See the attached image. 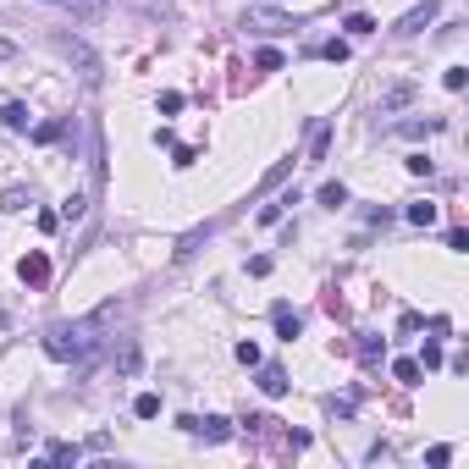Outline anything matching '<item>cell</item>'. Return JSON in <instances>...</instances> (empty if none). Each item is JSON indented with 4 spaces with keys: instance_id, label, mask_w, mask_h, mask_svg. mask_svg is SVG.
<instances>
[{
    "instance_id": "obj_1",
    "label": "cell",
    "mask_w": 469,
    "mask_h": 469,
    "mask_svg": "<svg viewBox=\"0 0 469 469\" xmlns=\"http://www.w3.org/2000/svg\"><path fill=\"white\" fill-rule=\"evenodd\" d=\"M116 315V304H105L100 315H88V320H56L50 331H45V353L50 359H61V365H88V353L100 348V326Z\"/></svg>"
},
{
    "instance_id": "obj_2",
    "label": "cell",
    "mask_w": 469,
    "mask_h": 469,
    "mask_svg": "<svg viewBox=\"0 0 469 469\" xmlns=\"http://www.w3.org/2000/svg\"><path fill=\"white\" fill-rule=\"evenodd\" d=\"M56 50H61V56H67V61L83 72V83H100V56H94L83 39H72V33H56Z\"/></svg>"
},
{
    "instance_id": "obj_3",
    "label": "cell",
    "mask_w": 469,
    "mask_h": 469,
    "mask_svg": "<svg viewBox=\"0 0 469 469\" xmlns=\"http://www.w3.org/2000/svg\"><path fill=\"white\" fill-rule=\"evenodd\" d=\"M243 28H254V33H287V28H299V17L271 11V6H254V11L243 17Z\"/></svg>"
},
{
    "instance_id": "obj_4",
    "label": "cell",
    "mask_w": 469,
    "mask_h": 469,
    "mask_svg": "<svg viewBox=\"0 0 469 469\" xmlns=\"http://www.w3.org/2000/svg\"><path fill=\"white\" fill-rule=\"evenodd\" d=\"M177 425H182L188 436H205V442H227V436H232V425H227L221 414H205V420H193V414H182Z\"/></svg>"
},
{
    "instance_id": "obj_5",
    "label": "cell",
    "mask_w": 469,
    "mask_h": 469,
    "mask_svg": "<svg viewBox=\"0 0 469 469\" xmlns=\"http://www.w3.org/2000/svg\"><path fill=\"white\" fill-rule=\"evenodd\" d=\"M17 276H22L28 287H45V282H50V260H45L39 248H28V254L17 260Z\"/></svg>"
},
{
    "instance_id": "obj_6",
    "label": "cell",
    "mask_w": 469,
    "mask_h": 469,
    "mask_svg": "<svg viewBox=\"0 0 469 469\" xmlns=\"http://www.w3.org/2000/svg\"><path fill=\"white\" fill-rule=\"evenodd\" d=\"M271 320H276V337H282V342H293V337L304 331V315L287 310V304H276V310H271Z\"/></svg>"
},
{
    "instance_id": "obj_7",
    "label": "cell",
    "mask_w": 469,
    "mask_h": 469,
    "mask_svg": "<svg viewBox=\"0 0 469 469\" xmlns=\"http://www.w3.org/2000/svg\"><path fill=\"white\" fill-rule=\"evenodd\" d=\"M287 387H293V381H287L282 365H260V392H265V397H282Z\"/></svg>"
},
{
    "instance_id": "obj_8",
    "label": "cell",
    "mask_w": 469,
    "mask_h": 469,
    "mask_svg": "<svg viewBox=\"0 0 469 469\" xmlns=\"http://www.w3.org/2000/svg\"><path fill=\"white\" fill-rule=\"evenodd\" d=\"M105 6H111V0H67V11H72V22H78V28L100 22V17H105Z\"/></svg>"
},
{
    "instance_id": "obj_9",
    "label": "cell",
    "mask_w": 469,
    "mask_h": 469,
    "mask_svg": "<svg viewBox=\"0 0 469 469\" xmlns=\"http://www.w3.org/2000/svg\"><path fill=\"white\" fill-rule=\"evenodd\" d=\"M138 365H144L138 342H133V337H122V348H116V376H138Z\"/></svg>"
},
{
    "instance_id": "obj_10",
    "label": "cell",
    "mask_w": 469,
    "mask_h": 469,
    "mask_svg": "<svg viewBox=\"0 0 469 469\" xmlns=\"http://www.w3.org/2000/svg\"><path fill=\"white\" fill-rule=\"evenodd\" d=\"M381 359H387V337H359V365L376 370Z\"/></svg>"
},
{
    "instance_id": "obj_11",
    "label": "cell",
    "mask_w": 469,
    "mask_h": 469,
    "mask_svg": "<svg viewBox=\"0 0 469 469\" xmlns=\"http://www.w3.org/2000/svg\"><path fill=\"white\" fill-rule=\"evenodd\" d=\"M0 122H6L11 133H28V105H22V100H6V105H0Z\"/></svg>"
},
{
    "instance_id": "obj_12",
    "label": "cell",
    "mask_w": 469,
    "mask_h": 469,
    "mask_svg": "<svg viewBox=\"0 0 469 469\" xmlns=\"http://www.w3.org/2000/svg\"><path fill=\"white\" fill-rule=\"evenodd\" d=\"M431 17H436V0H425V6H414V11H408V17L397 22V33H420V28L431 22Z\"/></svg>"
},
{
    "instance_id": "obj_13",
    "label": "cell",
    "mask_w": 469,
    "mask_h": 469,
    "mask_svg": "<svg viewBox=\"0 0 469 469\" xmlns=\"http://www.w3.org/2000/svg\"><path fill=\"white\" fill-rule=\"evenodd\" d=\"M408 100H414V83H392L387 94H381V116H387V111H403Z\"/></svg>"
},
{
    "instance_id": "obj_14",
    "label": "cell",
    "mask_w": 469,
    "mask_h": 469,
    "mask_svg": "<svg viewBox=\"0 0 469 469\" xmlns=\"http://www.w3.org/2000/svg\"><path fill=\"white\" fill-rule=\"evenodd\" d=\"M326 150H331V122H315L310 127V160H326Z\"/></svg>"
},
{
    "instance_id": "obj_15",
    "label": "cell",
    "mask_w": 469,
    "mask_h": 469,
    "mask_svg": "<svg viewBox=\"0 0 469 469\" xmlns=\"http://www.w3.org/2000/svg\"><path fill=\"white\" fill-rule=\"evenodd\" d=\"M342 28H348L353 39H365V33H376V17H365V11H348V17H342Z\"/></svg>"
},
{
    "instance_id": "obj_16",
    "label": "cell",
    "mask_w": 469,
    "mask_h": 469,
    "mask_svg": "<svg viewBox=\"0 0 469 469\" xmlns=\"http://www.w3.org/2000/svg\"><path fill=\"white\" fill-rule=\"evenodd\" d=\"M392 376H397L403 387H420V376H425V370H420V359H397V365H392Z\"/></svg>"
},
{
    "instance_id": "obj_17",
    "label": "cell",
    "mask_w": 469,
    "mask_h": 469,
    "mask_svg": "<svg viewBox=\"0 0 469 469\" xmlns=\"http://www.w3.org/2000/svg\"><path fill=\"white\" fill-rule=\"evenodd\" d=\"M425 133H442V116H425V122H403V138H425Z\"/></svg>"
},
{
    "instance_id": "obj_18",
    "label": "cell",
    "mask_w": 469,
    "mask_h": 469,
    "mask_svg": "<svg viewBox=\"0 0 469 469\" xmlns=\"http://www.w3.org/2000/svg\"><path fill=\"white\" fill-rule=\"evenodd\" d=\"M320 205H326V210H342V205H348V188H342V182H326V188H320Z\"/></svg>"
},
{
    "instance_id": "obj_19",
    "label": "cell",
    "mask_w": 469,
    "mask_h": 469,
    "mask_svg": "<svg viewBox=\"0 0 469 469\" xmlns=\"http://www.w3.org/2000/svg\"><path fill=\"white\" fill-rule=\"evenodd\" d=\"M45 459H50V464H78V447H72V442H50Z\"/></svg>"
},
{
    "instance_id": "obj_20",
    "label": "cell",
    "mask_w": 469,
    "mask_h": 469,
    "mask_svg": "<svg viewBox=\"0 0 469 469\" xmlns=\"http://www.w3.org/2000/svg\"><path fill=\"white\" fill-rule=\"evenodd\" d=\"M287 171H293V160H276V166H271V171H265V182H260V188H254V193H271V188H276V182H282V177H287Z\"/></svg>"
},
{
    "instance_id": "obj_21",
    "label": "cell",
    "mask_w": 469,
    "mask_h": 469,
    "mask_svg": "<svg viewBox=\"0 0 469 469\" xmlns=\"http://www.w3.org/2000/svg\"><path fill=\"white\" fill-rule=\"evenodd\" d=\"M28 205H33L28 188H6V193H0V210H28Z\"/></svg>"
},
{
    "instance_id": "obj_22",
    "label": "cell",
    "mask_w": 469,
    "mask_h": 469,
    "mask_svg": "<svg viewBox=\"0 0 469 469\" xmlns=\"http://www.w3.org/2000/svg\"><path fill=\"white\" fill-rule=\"evenodd\" d=\"M133 414H138V420H155V414H160V397H155V392H138Z\"/></svg>"
},
{
    "instance_id": "obj_23",
    "label": "cell",
    "mask_w": 469,
    "mask_h": 469,
    "mask_svg": "<svg viewBox=\"0 0 469 469\" xmlns=\"http://www.w3.org/2000/svg\"><path fill=\"white\" fill-rule=\"evenodd\" d=\"M408 221H414V227H431V221H436V205H431V199H425V205H408Z\"/></svg>"
},
{
    "instance_id": "obj_24",
    "label": "cell",
    "mask_w": 469,
    "mask_h": 469,
    "mask_svg": "<svg viewBox=\"0 0 469 469\" xmlns=\"http://www.w3.org/2000/svg\"><path fill=\"white\" fill-rule=\"evenodd\" d=\"M271 425H276V420H271V414H243V431H248V436H265V431H271Z\"/></svg>"
},
{
    "instance_id": "obj_25",
    "label": "cell",
    "mask_w": 469,
    "mask_h": 469,
    "mask_svg": "<svg viewBox=\"0 0 469 469\" xmlns=\"http://www.w3.org/2000/svg\"><path fill=\"white\" fill-rule=\"evenodd\" d=\"M254 67H260V72H282V50H260Z\"/></svg>"
},
{
    "instance_id": "obj_26",
    "label": "cell",
    "mask_w": 469,
    "mask_h": 469,
    "mask_svg": "<svg viewBox=\"0 0 469 469\" xmlns=\"http://www.w3.org/2000/svg\"><path fill=\"white\" fill-rule=\"evenodd\" d=\"M61 133H67V122H39V127H33L39 144H50V138H61Z\"/></svg>"
},
{
    "instance_id": "obj_27",
    "label": "cell",
    "mask_w": 469,
    "mask_h": 469,
    "mask_svg": "<svg viewBox=\"0 0 469 469\" xmlns=\"http://www.w3.org/2000/svg\"><path fill=\"white\" fill-rule=\"evenodd\" d=\"M293 199H299V193H287L282 205H293ZM282 205H265V210H260V227H276V221H282Z\"/></svg>"
},
{
    "instance_id": "obj_28",
    "label": "cell",
    "mask_w": 469,
    "mask_h": 469,
    "mask_svg": "<svg viewBox=\"0 0 469 469\" xmlns=\"http://www.w3.org/2000/svg\"><path fill=\"white\" fill-rule=\"evenodd\" d=\"M177 111H182V94L166 88V94H160V116H177Z\"/></svg>"
},
{
    "instance_id": "obj_29",
    "label": "cell",
    "mask_w": 469,
    "mask_h": 469,
    "mask_svg": "<svg viewBox=\"0 0 469 469\" xmlns=\"http://www.w3.org/2000/svg\"><path fill=\"white\" fill-rule=\"evenodd\" d=\"M436 365H442V348L425 342V348H420V370H436Z\"/></svg>"
},
{
    "instance_id": "obj_30",
    "label": "cell",
    "mask_w": 469,
    "mask_h": 469,
    "mask_svg": "<svg viewBox=\"0 0 469 469\" xmlns=\"http://www.w3.org/2000/svg\"><path fill=\"white\" fill-rule=\"evenodd\" d=\"M442 83H447V88L459 94V88H464V83H469V72H464V67H447V72H442Z\"/></svg>"
},
{
    "instance_id": "obj_31",
    "label": "cell",
    "mask_w": 469,
    "mask_h": 469,
    "mask_svg": "<svg viewBox=\"0 0 469 469\" xmlns=\"http://www.w3.org/2000/svg\"><path fill=\"white\" fill-rule=\"evenodd\" d=\"M447 248H453V254H469V232H464V227H453V232H447Z\"/></svg>"
},
{
    "instance_id": "obj_32",
    "label": "cell",
    "mask_w": 469,
    "mask_h": 469,
    "mask_svg": "<svg viewBox=\"0 0 469 469\" xmlns=\"http://www.w3.org/2000/svg\"><path fill=\"white\" fill-rule=\"evenodd\" d=\"M320 56H326V61H337V67H342V61H348V45H342V39H331V45H326V50H320Z\"/></svg>"
},
{
    "instance_id": "obj_33",
    "label": "cell",
    "mask_w": 469,
    "mask_h": 469,
    "mask_svg": "<svg viewBox=\"0 0 469 469\" xmlns=\"http://www.w3.org/2000/svg\"><path fill=\"white\" fill-rule=\"evenodd\" d=\"M425 464H431V469H442V464H453V447H431V453H425Z\"/></svg>"
},
{
    "instance_id": "obj_34",
    "label": "cell",
    "mask_w": 469,
    "mask_h": 469,
    "mask_svg": "<svg viewBox=\"0 0 469 469\" xmlns=\"http://www.w3.org/2000/svg\"><path fill=\"white\" fill-rule=\"evenodd\" d=\"M408 171H414V177H431L436 166H431V155H408Z\"/></svg>"
},
{
    "instance_id": "obj_35",
    "label": "cell",
    "mask_w": 469,
    "mask_h": 469,
    "mask_svg": "<svg viewBox=\"0 0 469 469\" xmlns=\"http://www.w3.org/2000/svg\"><path fill=\"white\" fill-rule=\"evenodd\" d=\"M83 210H88V199H83V193H72V199H67V205H61V216H72V221H78Z\"/></svg>"
},
{
    "instance_id": "obj_36",
    "label": "cell",
    "mask_w": 469,
    "mask_h": 469,
    "mask_svg": "<svg viewBox=\"0 0 469 469\" xmlns=\"http://www.w3.org/2000/svg\"><path fill=\"white\" fill-rule=\"evenodd\" d=\"M61 227V210H39V232H56Z\"/></svg>"
},
{
    "instance_id": "obj_37",
    "label": "cell",
    "mask_w": 469,
    "mask_h": 469,
    "mask_svg": "<svg viewBox=\"0 0 469 469\" xmlns=\"http://www.w3.org/2000/svg\"><path fill=\"white\" fill-rule=\"evenodd\" d=\"M326 408H331V414H337V420H348V414H353V397H331V403H326Z\"/></svg>"
},
{
    "instance_id": "obj_38",
    "label": "cell",
    "mask_w": 469,
    "mask_h": 469,
    "mask_svg": "<svg viewBox=\"0 0 469 469\" xmlns=\"http://www.w3.org/2000/svg\"><path fill=\"white\" fill-rule=\"evenodd\" d=\"M11 56H17V45H11V39H0V61H11Z\"/></svg>"
}]
</instances>
